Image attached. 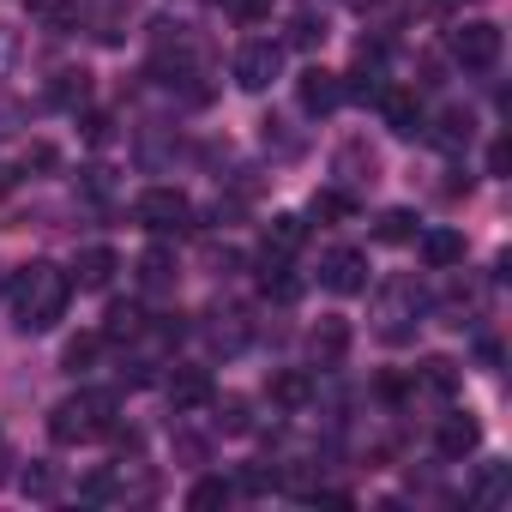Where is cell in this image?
Returning a JSON list of instances; mask_svg holds the SVG:
<instances>
[{
  "mask_svg": "<svg viewBox=\"0 0 512 512\" xmlns=\"http://www.w3.org/2000/svg\"><path fill=\"white\" fill-rule=\"evenodd\" d=\"M422 386H428V392H452V386H458V368H452L446 356H428V362H422Z\"/></svg>",
  "mask_w": 512,
  "mask_h": 512,
  "instance_id": "1f68e13d",
  "label": "cell"
},
{
  "mask_svg": "<svg viewBox=\"0 0 512 512\" xmlns=\"http://www.w3.org/2000/svg\"><path fill=\"white\" fill-rule=\"evenodd\" d=\"M344 350H350V320L326 314V320L308 332V356H314L320 368H338V362H344Z\"/></svg>",
  "mask_w": 512,
  "mask_h": 512,
  "instance_id": "8fae6325",
  "label": "cell"
},
{
  "mask_svg": "<svg viewBox=\"0 0 512 512\" xmlns=\"http://www.w3.org/2000/svg\"><path fill=\"white\" fill-rule=\"evenodd\" d=\"M67 302H73V278L61 272V266H49V260H37V266H25L19 278H13V326L19 332H55L61 320H67Z\"/></svg>",
  "mask_w": 512,
  "mask_h": 512,
  "instance_id": "6da1fadb",
  "label": "cell"
},
{
  "mask_svg": "<svg viewBox=\"0 0 512 512\" xmlns=\"http://www.w3.org/2000/svg\"><path fill=\"white\" fill-rule=\"evenodd\" d=\"M97 356H103V338H97V332H85V338H73V344H67V356H61V362H67V374H85Z\"/></svg>",
  "mask_w": 512,
  "mask_h": 512,
  "instance_id": "f1b7e54d",
  "label": "cell"
},
{
  "mask_svg": "<svg viewBox=\"0 0 512 512\" xmlns=\"http://www.w3.org/2000/svg\"><path fill=\"white\" fill-rule=\"evenodd\" d=\"M169 404H175V416L205 410V404H211V374H205V368H175V374H169Z\"/></svg>",
  "mask_w": 512,
  "mask_h": 512,
  "instance_id": "7c38bea8",
  "label": "cell"
},
{
  "mask_svg": "<svg viewBox=\"0 0 512 512\" xmlns=\"http://www.w3.org/2000/svg\"><path fill=\"white\" fill-rule=\"evenodd\" d=\"M452 61L470 67V73H488V67L500 61V25H494V19H464V25L452 31Z\"/></svg>",
  "mask_w": 512,
  "mask_h": 512,
  "instance_id": "8992f818",
  "label": "cell"
},
{
  "mask_svg": "<svg viewBox=\"0 0 512 512\" xmlns=\"http://www.w3.org/2000/svg\"><path fill=\"white\" fill-rule=\"evenodd\" d=\"M0 290H7V284H0Z\"/></svg>",
  "mask_w": 512,
  "mask_h": 512,
  "instance_id": "ab89813d",
  "label": "cell"
},
{
  "mask_svg": "<svg viewBox=\"0 0 512 512\" xmlns=\"http://www.w3.org/2000/svg\"><path fill=\"white\" fill-rule=\"evenodd\" d=\"M302 241H308V223H302L296 211H278V217L266 223V253H272V260H296Z\"/></svg>",
  "mask_w": 512,
  "mask_h": 512,
  "instance_id": "5bb4252c",
  "label": "cell"
},
{
  "mask_svg": "<svg viewBox=\"0 0 512 512\" xmlns=\"http://www.w3.org/2000/svg\"><path fill=\"white\" fill-rule=\"evenodd\" d=\"M211 320H217V326H211V344L235 356V350L247 344V314H241V308H229V314H211Z\"/></svg>",
  "mask_w": 512,
  "mask_h": 512,
  "instance_id": "d4e9b609",
  "label": "cell"
},
{
  "mask_svg": "<svg viewBox=\"0 0 512 512\" xmlns=\"http://www.w3.org/2000/svg\"><path fill=\"white\" fill-rule=\"evenodd\" d=\"M422 314H428V290L416 278H386L374 290V332L386 344H410L416 326H422Z\"/></svg>",
  "mask_w": 512,
  "mask_h": 512,
  "instance_id": "3957f363",
  "label": "cell"
},
{
  "mask_svg": "<svg viewBox=\"0 0 512 512\" xmlns=\"http://www.w3.org/2000/svg\"><path fill=\"white\" fill-rule=\"evenodd\" d=\"M31 19L43 25V31H79V7H73V0H31Z\"/></svg>",
  "mask_w": 512,
  "mask_h": 512,
  "instance_id": "44dd1931",
  "label": "cell"
},
{
  "mask_svg": "<svg viewBox=\"0 0 512 512\" xmlns=\"http://www.w3.org/2000/svg\"><path fill=\"white\" fill-rule=\"evenodd\" d=\"M356 7H362V13H368V7H380V0H356Z\"/></svg>",
  "mask_w": 512,
  "mask_h": 512,
  "instance_id": "74e56055",
  "label": "cell"
},
{
  "mask_svg": "<svg viewBox=\"0 0 512 512\" xmlns=\"http://www.w3.org/2000/svg\"><path fill=\"white\" fill-rule=\"evenodd\" d=\"M115 428V398L109 392H73L49 410V440L55 446H91Z\"/></svg>",
  "mask_w": 512,
  "mask_h": 512,
  "instance_id": "7a4b0ae2",
  "label": "cell"
},
{
  "mask_svg": "<svg viewBox=\"0 0 512 512\" xmlns=\"http://www.w3.org/2000/svg\"><path fill=\"white\" fill-rule=\"evenodd\" d=\"M115 272H121L115 247H85V253H79V266H73V284H79V290H109Z\"/></svg>",
  "mask_w": 512,
  "mask_h": 512,
  "instance_id": "4fadbf2b",
  "label": "cell"
},
{
  "mask_svg": "<svg viewBox=\"0 0 512 512\" xmlns=\"http://www.w3.org/2000/svg\"><path fill=\"white\" fill-rule=\"evenodd\" d=\"M314 398V374L308 368H284V374H272V404L278 410H302Z\"/></svg>",
  "mask_w": 512,
  "mask_h": 512,
  "instance_id": "ac0fdd59",
  "label": "cell"
},
{
  "mask_svg": "<svg viewBox=\"0 0 512 512\" xmlns=\"http://www.w3.org/2000/svg\"><path fill=\"white\" fill-rule=\"evenodd\" d=\"M296 97H302V109H308V115H332V109L344 103V73L308 67V73L296 79Z\"/></svg>",
  "mask_w": 512,
  "mask_h": 512,
  "instance_id": "9c48e42d",
  "label": "cell"
},
{
  "mask_svg": "<svg viewBox=\"0 0 512 512\" xmlns=\"http://www.w3.org/2000/svg\"><path fill=\"white\" fill-rule=\"evenodd\" d=\"M374 235H380L386 247H404V241H416V211H386V217L374 223Z\"/></svg>",
  "mask_w": 512,
  "mask_h": 512,
  "instance_id": "484cf974",
  "label": "cell"
},
{
  "mask_svg": "<svg viewBox=\"0 0 512 512\" xmlns=\"http://www.w3.org/2000/svg\"><path fill=\"white\" fill-rule=\"evenodd\" d=\"M320 284L332 296H362L368 290V253L362 247H326L320 253Z\"/></svg>",
  "mask_w": 512,
  "mask_h": 512,
  "instance_id": "52a82bcc",
  "label": "cell"
},
{
  "mask_svg": "<svg viewBox=\"0 0 512 512\" xmlns=\"http://www.w3.org/2000/svg\"><path fill=\"white\" fill-rule=\"evenodd\" d=\"M506 169H512V145L494 139V145H488V175H506Z\"/></svg>",
  "mask_w": 512,
  "mask_h": 512,
  "instance_id": "e575fe53",
  "label": "cell"
},
{
  "mask_svg": "<svg viewBox=\"0 0 512 512\" xmlns=\"http://www.w3.org/2000/svg\"><path fill=\"white\" fill-rule=\"evenodd\" d=\"M260 290L272 302H296L302 296V278L290 272V260H272V253H260Z\"/></svg>",
  "mask_w": 512,
  "mask_h": 512,
  "instance_id": "e0dca14e",
  "label": "cell"
},
{
  "mask_svg": "<svg viewBox=\"0 0 512 512\" xmlns=\"http://www.w3.org/2000/svg\"><path fill=\"white\" fill-rule=\"evenodd\" d=\"M229 500H235V482H229V476H205V482H193V494H187V506H199V512H205V506H229Z\"/></svg>",
  "mask_w": 512,
  "mask_h": 512,
  "instance_id": "83f0119b",
  "label": "cell"
},
{
  "mask_svg": "<svg viewBox=\"0 0 512 512\" xmlns=\"http://www.w3.org/2000/svg\"><path fill=\"white\" fill-rule=\"evenodd\" d=\"M416 7H422V13H446V7H452V0H416Z\"/></svg>",
  "mask_w": 512,
  "mask_h": 512,
  "instance_id": "8d00e7d4",
  "label": "cell"
},
{
  "mask_svg": "<svg viewBox=\"0 0 512 512\" xmlns=\"http://www.w3.org/2000/svg\"><path fill=\"white\" fill-rule=\"evenodd\" d=\"M374 109H380V121L398 133V139H416L428 121H422V103H416V91H398V85H380V97H374Z\"/></svg>",
  "mask_w": 512,
  "mask_h": 512,
  "instance_id": "ba28073f",
  "label": "cell"
},
{
  "mask_svg": "<svg viewBox=\"0 0 512 512\" xmlns=\"http://www.w3.org/2000/svg\"><path fill=\"white\" fill-rule=\"evenodd\" d=\"M49 97H55L61 109H79V103L91 97V73H85V67H61L55 85H49Z\"/></svg>",
  "mask_w": 512,
  "mask_h": 512,
  "instance_id": "7402d4cb",
  "label": "cell"
},
{
  "mask_svg": "<svg viewBox=\"0 0 512 512\" xmlns=\"http://www.w3.org/2000/svg\"><path fill=\"white\" fill-rule=\"evenodd\" d=\"M422 260H428L434 272L458 266V260H464V235H458V229H428V235H422Z\"/></svg>",
  "mask_w": 512,
  "mask_h": 512,
  "instance_id": "ffe728a7",
  "label": "cell"
},
{
  "mask_svg": "<svg viewBox=\"0 0 512 512\" xmlns=\"http://www.w3.org/2000/svg\"><path fill=\"white\" fill-rule=\"evenodd\" d=\"M91 31H97V43H121V7L115 0H103V7L91 13Z\"/></svg>",
  "mask_w": 512,
  "mask_h": 512,
  "instance_id": "d6a6232c",
  "label": "cell"
},
{
  "mask_svg": "<svg viewBox=\"0 0 512 512\" xmlns=\"http://www.w3.org/2000/svg\"><path fill=\"white\" fill-rule=\"evenodd\" d=\"M133 272H139V290H175V272H181V266H175L169 247H145Z\"/></svg>",
  "mask_w": 512,
  "mask_h": 512,
  "instance_id": "2e32d148",
  "label": "cell"
},
{
  "mask_svg": "<svg viewBox=\"0 0 512 512\" xmlns=\"http://www.w3.org/2000/svg\"><path fill=\"white\" fill-rule=\"evenodd\" d=\"M434 446H440V458H470V452L482 446V422H476L470 410H452V416L440 422Z\"/></svg>",
  "mask_w": 512,
  "mask_h": 512,
  "instance_id": "30bf717a",
  "label": "cell"
},
{
  "mask_svg": "<svg viewBox=\"0 0 512 512\" xmlns=\"http://www.w3.org/2000/svg\"><path fill=\"white\" fill-rule=\"evenodd\" d=\"M506 494H512V464H482V476H476V488H470V506H506Z\"/></svg>",
  "mask_w": 512,
  "mask_h": 512,
  "instance_id": "d6986e66",
  "label": "cell"
},
{
  "mask_svg": "<svg viewBox=\"0 0 512 512\" xmlns=\"http://www.w3.org/2000/svg\"><path fill=\"white\" fill-rule=\"evenodd\" d=\"M103 338H109V344H139V338H145V314H139V308H127V302H115V308H109Z\"/></svg>",
  "mask_w": 512,
  "mask_h": 512,
  "instance_id": "603a6c76",
  "label": "cell"
},
{
  "mask_svg": "<svg viewBox=\"0 0 512 512\" xmlns=\"http://www.w3.org/2000/svg\"><path fill=\"white\" fill-rule=\"evenodd\" d=\"M13 61H19V31H13V25H0V79L13 73Z\"/></svg>",
  "mask_w": 512,
  "mask_h": 512,
  "instance_id": "836d02e7",
  "label": "cell"
},
{
  "mask_svg": "<svg viewBox=\"0 0 512 512\" xmlns=\"http://www.w3.org/2000/svg\"><path fill=\"white\" fill-rule=\"evenodd\" d=\"M223 7H235V0H223Z\"/></svg>",
  "mask_w": 512,
  "mask_h": 512,
  "instance_id": "f35d334b",
  "label": "cell"
},
{
  "mask_svg": "<svg viewBox=\"0 0 512 512\" xmlns=\"http://www.w3.org/2000/svg\"><path fill=\"white\" fill-rule=\"evenodd\" d=\"M133 223L145 235H187L193 229V199L181 187H145L133 199Z\"/></svg>",
  "mask_w": 512,
  "mask_h": 512,
  "instance_id": "277c9868",
  "label": "cell"
},
{
  "mask_svg": "<svg viewBox=\"0 0 512 512\" xmlns=\"http://www.w3.org/2000/svg\"><path fill=\"white\" fill-rule=\"evenodd\" d=\"M55 488H61L55 464H31V470L19 476V494H25V500H55Z\"/></svg>",
  "mask_w": 512,
  "mask_h": 512,
  "instance_id": "4316f807",
  "label": "cell"
},
{
  "mask_svg": "<svg viewBox=\"0 0 512 512\" xmlns=\"http://www.w3.org/2000/svg\"><path fill=\"white\" fill-rule=\"evenodd\" d=\"M326 37H332V25H326L320 13H296L284 43H290V49H326Z\"/></svg>",
  "mask_w": 512,
  "mask_h": 512,
  "instance_id": "cb8c5ba5",
  "label": "cell"
},
{
  "mask_svg": "<svg viewBox=\"0 0 512 512\" xmlns=\"http://www.w3.org/2000/svg\"><path fill=\"white\" fill-rule=\"evenodd\" d=\"M422 133H428V139H434V145H440L446 157H458V151L470 145V133H476V121H470V109H446V115H440L434 127H422Z\"/></svg>",
  "mask_w": 512,
  "mask_h": 512,
  "instance_id": "9a60e30c",
  "label": "cell"
},
{
  "mask_svg": "<svg viewBox=\"0 0 512 512\" xmlns=\"http://www.w3.org/2000/svg\"><path fill=\"white\" fill-rule=\"evenodd\" d=\"M217 428H223V434H247V428H253V404H247V398H223V404H217Z\"/></svg>",
  "mask_w": 512,
  "mask_h": 512,
  "instance_id": "f546056e",
  "label": "cell"
},
{
  "mask_svg": "<svg viewBox=\"0 0 512 512\" xmlns=\"http://www.w3.org/2000/svg\"><path fill=\"white\" fill-rule=\"evenodd\" d=\"M356 211V199L350 193H338V187H326V193H314V217H326V223H338V217H350Z\"/></svg>",
  "mask_w": 512,
  "mask_h": 512,
  "instance_id": "4dcf8cb0",
  "label": "cell"
},
{
  "mask_svg": "<svg viewBox=\"0 0 512 512\" xmlns=\"http://www.w3.org/2000/svg\"><path fill=\"white\" fill-rule=\"evenodd\" d=\"M284 79V43H272V37H260V43H241V55H235V85L241 91H272Z\"/></svg>",
  "mask_w": 512,
  "mask_h": 512,
  "instance_id": "5b68a950",
  "label": "cell"
},
{
  "mask_svg": "<svg viewBox=\"0 0 512 512\" xmlns=\"http://www.w3.org/2000/svg\"><path fill=\"white\" fill-rule=\"evenodd\" d=\"M229 13L253 25V19H266V13H272V0H235V7H229Z\"/></svg>",
  "mask_w": 512,
  "mask_h": 512,
  "instance_id": "d590c367",
  "label": "cell"
}]
</instances>
